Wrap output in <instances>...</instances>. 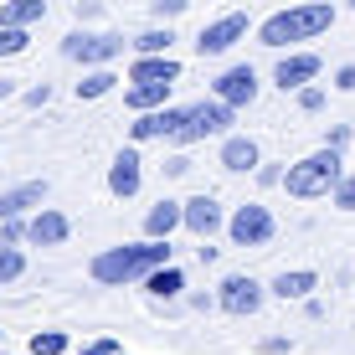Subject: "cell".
<instances>
[{
    "label": "cell",
    "instance_id": "6da1fadb",
    "mask_svg": "<svg viewBox=\"0 0 355 355\" xmlns=\"http://www.w3.org/2000/svg\"><path fill=\"white\" fill-rule=\"evenodd\" d=\"M170 263V237H144V242H124V248H103L98 258L88 263L93 284L103 288H124V284H139L144 273H155V268Z\"/></svg>",
    "mask_w": 355,
    "mask_h": 355
},
{
    "label": "cell",
    "instance_id": "7a4b0ae2",
    "mask_svg": "<svg viewBox=\"0 0 355 355\" xmlns=\"http://www.w3.org/2000/svg\"><path fill=\"white\" fill-rule=\"evenodd\" d=\"M329 26H335V6H329V0H304V6H288V10H278V16H268L258 26V42L268 52H284L293 42L324 36Z\"/></svg>",
    "mask_w": 355,
    "mask_h": 355
},
{
    "label": "cell",
    "instance_id": "3957f363",
    "mask_svg": "<svg viewBox=\"0 0 355 355\" xmlns=\"http://www.w3.org/2000/svg\"><path fill=\"white\" fill-rule=\"evenodd\" d=\"M340 175H345L340 150H314V155H304V160H293L284 170V191L293 196V201H320V196L335 191Z\"/></svg>",
    "mask_w": 355,
    "mask_h": 355
},
{
    "label": "cell",
    "instance_id": "277c9868",
    "mask_svg": "<svg viewBox=\"0 0 355 355\" xmlns=\"http://www.w3.org/2000/svg\"><path fill=\"white\" fill-rule=\"evenodd\" d=\"M232 124H237V108H227L222 98H201V103L186 108L175 129V144H201V139H227Z\"/></svg>",
    "mask_w": 355,
    "mask_h": 355
},
{
    "label": "cell",
    "instance_id": "5b68a950",
    "mask_svg": "<svg viewBox=\"0 0 355 355\" xmlns=\"http://www.w3.org/2000/svg\"><path fill=\"white\" fill-rule=\"evenodd\" d=\"M62 57H72V62L83 67H108L124 57V36H108V31H72L62 42Z\"/></svg>",
    "mask_w": 355,
    "mask_h": 355
},
{
    "label": "cell",
    "instance_id": "8992f818",
    "mask_svg": "<svg viewBox=\"0 0 355 355\" xmlns=\"http://www.w3.org/2000/svg\"><path fill=\"white\" fill-rule=\"evenodd\" d=\"M273 232H278L273 211H268V206H258V201L237 206V211H232V222H227L232 248H268V242H273Z\"/></svg>",
    "mask_w": 355,
    "mask_h": 355
},
{
    "label": "cell",
    "instance_id": "52a82bcc",
    "mask_svg": "<svg viewBox=\"0 0 355 355\" xmlns=\"http://www.w3.org/2000/svg\"><path fill=\"white\" fill-rule=\"evenodd\" d=\"M263 299H268V288L258 284V278H248V273L222 278V293H216V304H222L232 320H252V314L263 309Z\"/></svg>",
    "mask_w": 355,
    "mask_h": 355
},
{
    "label": "cell",
    "instance_id": "ba28073f",
    "mask_svg": "<svg viewBox=\"0 0 355 355\" xmlns=\"http://www.w3.org/2000/svg\"><path fill=\"white\" fill-rule=\"evenodd\" d=\"M248 36V16L242 10H227V16H216L211 26H201V36H196V52L201 57H222V52H232V46Z\"/></svg>",
    "mask_w": 355,
    "mask_h": 355
},
{
    "label": "cell",
    "instance_id": "9c48e42d",
    "mask_svg": "<svg viewBox=\"0 0 355 355\" xmlns=\"http://www.w3.org/2000/svg\"><path fill=\"white\" fill-rule=\"evenodd\" d=\"M180 227H186L196 242H211L216 232H222V201H216V196H191V201H180Z\"/></svg>",
    "mask_w": 355,
    "mask_h": 355
},
{
    "label": "cell",
    "instance_id": "30bf717a",
    "mask_svg": "<svg viewBox=\"0 0 355 355\" xmlns=\"http://www.w3.org/2000/svg\"><path fill=\"white\" fill-rule=\"evenodd\" d=\"M211 98H222L227 108H248L252 98H258V72H252L248 62H237V67H227L222 78L211 83Z\"/></svg>",
    "mask_w": 355,
    "mask_h": 355
},
{
    "label": "cell",
    "instance_id": "8fae6325",
    "mask_svg": "<svg viewBox=\"0 0 355 355\" xmlns=\"http://www.w3.org/2000/svg\"><path fill=\"white\" fill-rule=\"evenodd\" d=\"M320 52H288V57H278V67H273V83L284 93H299V88H309L314 78H320Z\"/></svg>",
    "mask_w": 355,
    "mask_h": 355
},
{
    "label": "cell",
    "instance_id": "7c38bea8",
    "mask_svg": "<svg viewBox=\"0 0 355 355\" xmlns=\"http://www.w3.org/2000/svg\"><path fill=\"white\" fill-rule=\"evenodd\" d=\"M180 119H186V108H150V114H139L129 124V139L134 144H150V139H175V129H180Z\"/></svg>",
    "mask_w": 355,
    "mask_h": 355
},
{
    "label": "cell",
    "instance_id": "4fadbf2b",
    "mask_svg": "<svg viewBox=\"0 0 355 355\" xmlns=\"http://www.w3.org/2000/svg\"><path fill=\"white\" fill-rule=\"evenodd\" d=\"M67 232H72V222L57 206H36V216L26 222V242H36V248H62Z\"/></svg>",
    "mask_w": 355,
    "mask_h": 355
},
{
    "label": "cell",
    "instance_id": "5bb4252c",
    "mask_svg": "<svg viewBox=\"0 0 355 355\" xmlns=\"http://www.w3.org/2000/svg\"><path fill=\"white\" fill-rule=\"evenodd\" d=\"M144 160L134 150H119L114 155V165H108V191L119 196V201H129V196H139V186H144V170H139Z\"/></svg>",
    "mask_w": 355,
    "mask_h": 355
},
{
    "label": "cell",
    "instance_id": "9a60e30c",
    "mask_svg": "<svg viewBox=\"0 0 355 355\" xmlns=\"http://www.w3.org/2000/svg\"><path fill=\"white\" fill-rule=\"evenodd\" d=\"M258 165H263L258 139H248V134H227V139H222V170L248 175V170H258Z\"/></svg>",
    "mask_w": 355,
    "mask_h": 355
},
{
    "label": "cell",
    "instance_id": "2e32d148",
    "mask_svg": "<svg viewBox=\"0 0 355 355\" xmlns=\"http://www.w3.org/2000/svg\"><path fill=\"white\" fill-rule=\"evenodd\" d=\"M42 201H46V180H26V186H16V191L0 196V222H10V216H26V211H36Z\"/></svg>",
    "mask_w": 355,
    "mask_h": 355
},
{
    "label": "cell",
    "instance_id": "e0dca14e",
    "mask_svg": "<svg viewBox=\"0 0 355 355\" xmlns=\"http://www.w3.org/2000/svg\"><path fill=\"white\" fill-rule=\"evenodd\" d=\"M320 288V273L314 268H284V273L273 278V293L284 304H299V299H309V293Z\"/></svg>",
    "mask_w": 355,
    "mask_h": 355
},
{
    "label": "cell",
    "instance_id": "ac0fdd59",
    "mask_svg": "<svg viewBox=\"0 0 355 355\" xmlns=\"http://www.w3.org/2000/svg\"><path fill=\"white\" fill-rule=\"evenodd\" d=\"M180 78V62L175 57H134V67H129V83H175Z\"/></svg>",
    "mask_w": 355,
    "mask_h": 355
},
{
    "label": "cell",
    "instance_id": "d6986e66",
    "mask_svg": "<svg viewBox=\"0 0 355 355\" xmlns=\"http://www.w3.org/2000/svg\"><path fill=\"white\" fill-rule=\"evenodd\" d=\"M170 88H175V83H129L124 103L134 108V114H150V108H165L170 103Z\"/></svg>",
    "mask_w": 355,
    "mask_h": 355
},
{
    "label": "cell",
    "instance_id": "ffe728a7",
    "mask_svg": "<svg viewBox=\"0 0 355 355\" xmlns=\"http://www.w3.org/2000/svg\"><path fill=\"white\" fill-rule=\"evenodd\" d=\"M42 16H46V0H6V6H0V26H21V31H31Z\"/></svg>",
    "mask_w": 355,
    "mask_h": 355
},
{
    "label": "cell",
    "instance_id": "44dd1931",
    "mask_svg": "<svg viewBox=\"0 0 355 355\" xmlns=\"http://www.w3.org/2000/svg\"><path fill=\"white\" fill-rule=\"evenodd\" d=\"M180 227V201H155L150 206V216H144V237H170V232Z\"/></svg>",
    "mask_w": 355,
    "mask_h": 355
},
{
    "label": "cell",
    "instance_id": "7402d4cb",
    "mask_svg": "<svg viewBox=\"0 0 355 355\" xmlns=\"http://www.w3.org/2000/svg\"><path fill=\"white\" fill-rule=\"evenodd\" d=\"M139 284H144V288H150V293H155V299H175V293H180V288H186V273H180V268H175V263H165V268H155V273H144V278H139Z\"/></svg>",
    "mask_w": 355,
    "mask_h": 355
},
{
    "label": "cell",
    "instance_id": "603a6c76",
    "mask_svg": "<svg viewBox=\"0 0 355 355\" xmlns=\"http://www.w3.org/2000/svg\"><path fill=\"white\" fill-rule=\"evenodd\" d=\"M129 46H134V57H165L170 46H175V31L170 26H150L144 36H134Z\"/></svg>",
    "mask_w": 355,
    "mask_h": 355
},
{
    "label": "cell",
    "instance_id": "cb8c5ba5",
    "mask_svg": "<svg viewBox=\"0 0 355 355\" xmlns=\"http://www.w3.org/2000/svg\"><path fill=\"white\" fill-rule=\"evenodd\" d=\"M114 83H119V78H114L108 67H93L88 78L78 83V98H103V93H114Z\"/></svg>",
    "mask_w": 355,
    "mask_h": 355
},
{
    "label": "cell",
    "instance_id": "d4e9b609",
    "mask_svg": "<svg viewBox=\"0 0 355 355\" xmlns=\"http://www.w3.org/2000/svg\"><path fill=\"white\" fill-rule=\"evenodd\" d=\"M72 345V340L62 335V329H36L31 335V355H62Z\"/></svg>",
    "mask_w": 355,
    "mask_h": 355
},
{
    "label": "cell",
    "instance_id": "484cf974",
    "mask_svg": "<svg viewBox=\"0 0 355 355\" xmlns=\"http://www.w3.org/2000/svg\"><path fill=\"white\" fill-rule=\"evenodd\" d=\"M21 273H26V258H21V248H6V242H0V284H16Z\"/></svg>",
    "mask_w": 355,
    "mask_h": 355
},
{
    "label": "cell",
    "instance_id": "4316f807",
    "mask_svg": "<svg viewBox=\"0 0 355 355\" xmlns=\"http://www.w3.org/2000/svg\"><path fill=\"white\" fill-rule=\"evenodd\" d=\"M31 46V31H21V26H0V57H21Z\"/></svg>",
    "mask_w": 355,
    "mask_h": 355
},
{
    "label": "cell",
    "instance_id": "83f0119b",
    "mask_svg": "<svg viewBox=\"0 0 355 355\" xmlns=\"http://www.w3.org/2000/svg\"><path fill=\"white\" fill-rule=\"evenodd\" d=\"M329 196H335L340 211H355V170H345V175L335 180V191H329Z\"/></svg>",
    "mask_w": 355,
    "mask_h": 355
},
{
    "label": "cell",
    "instance_id": "f1b7e54d",
    "mask_svg": "<svg viewBox=\"0 0 355 355\" xmlns=\"http://www.w3.org/2000/svg\"><path fill=\"white\" fill-rule=\"evenodd\" d=\"M299 108L304 114H320L324 108V88H299Z\"/></svg>",
    "mask_w": 355,
    "mask_h": 355
},
{
    "label": "cell",
    "instance_id": "f546056e",
    "mask_svg": "<svg viewBox=\"0 0 355 355\" xmlns=\"http://www.w3.org/2000/svg\"><path fill=\"white\" fill-rule=\"evenodd\" d=\"M186 6H191V0H155V16H160L165 26H170V21H175V16H180Z\"/></svg>",
    "mask_w": 355,
    "mask_h": 355
},
{
    "label": "cell",
    "instance_id": "4dcf8cb0",
    "mask_svg": "<svg viewBox=\"0 0 355 355\" xmlns=\"http://www.w3.org/2000/svg\"><path fill=\"white\" fill-rule=\"evenodd\" d=\"M21 237H26V227H21V216H10V222H0V242H6V248H16Z\"/></svg>",
    "mask_w": 355,
    "mask_h": 355
},
{
    "label": "cell",
    "instance_id": "1f68e13d",
    "mask_svg": "<svg viewBox=\"0 0 355 355\" xmlns=\"http://www.w3.org/2000/svg\"><path fill=\"white\" fill-rule=\"evenodd\" d=\"M83 355H124L119 340H93V345H83Z\"/></svg>",
    "mask_w": 355,
    "mask_h": 355
},
{
    "label": "cell",
    "instance_id": "d6a6232c",
    "mask_svg": "<svg viewBox=\"0 0 355 355\" xmlns=\"http://www.w3.org/2000/svg\"><path fill=\"white\" fill-rule=\"evenodd\" d=\"M345 144H350V129L345 124H335V129L324 134V150H345Z\"/></svg>",
    "mask_w": 355,
    "mask_h": 355
},
{
    "label": "cell",
    "instance_id": "836d02e7",
    "mask_svg": "<svg viewBox=\"0 0 355 355\" xmlns=\"http://www.w3.org/2000/svg\"><path fill=\"white\" fill-rule=\"evenodd\" d=\"M335 88H340V93H355V62L335 72Z\"/></svg>",
    "mask_w": 355,
    "mask_h": 355
},
{
    "label": "cell",
    "instance_id": "e575fe53",
    "mask_svg": "<svg viewBox=\"0 0 355 355\" xmlns=\"http://www.w3.org/2000/svg\"><path fill=\"white\" fill-rule=\"evenodd\" d=\"M46 98H52V88H46V83H36V88H26V103H31V108H42Z\"/></svg>",
    "mask_w": 355,
    "mask_h": 355
},
{
    "label": "cell",
    "instance_id": "d590c367",
    "mask_svg": "<svg viewBox=\"0 0 355 355\" xmlns=\"http://www.w3.org/2000/svg\"><path fill=\"white\" fill-rule=\"evenodd\" d=\"M186 170H191L186 155H170V160H165V175H186Z\"/></svg>",
    "mask_w": 355,
    "mask_h": 355
},
{
    "label": "cell",
    "instance_id": "8d00e7d4",
    "mask_svg": "<svg viewBox=\"0 0 355 355\" xmlns=\"http://www.w3.org/2000/svg\"><path fill=\"white\" fill-rule=\"evenodd\" d=\"M258 180H263V186H278V180H284V170H273V165H263V170H258Z\"/></svg>",
    "mask_w": 355,
    "mask_h": 355
},
{
    "label": "cell",
    "instance_id": "74e56055",
    "mask_svg": "<svg viewBox=\"0 0 355 355\" xmlns=\"http://www.w3.org/2000/svg\"><path fill=\"white\" fill-rule=\"evenodd\" d=\"M6 98H16V83H10V78H0V103H6Z\"/></svg>",
    "mask_w": 355,
    "mask_h": 355
},
{
    "label": "cell",
    "instance_id": "f35d334b",
    "mask_svg": "<svg viewBox=\"0 0 355 355\" xmlns=\"http://www.w3.org/2000/svg\"><path fill=\"white\" fill-rule=\"evenodd\" d=\"M345 6H350V10H355V0H345Z\"/></svg>",
    "mask_w": 355,
    "mask_h": 355
}]
</instances>
